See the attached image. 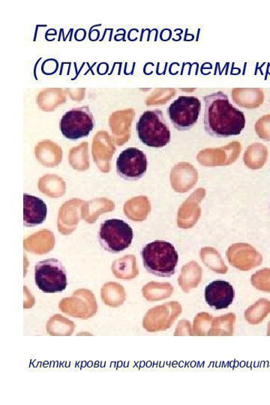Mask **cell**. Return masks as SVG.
I'll use <instances>...</instances> for the list:
<instances>
[{
  "label": "cell",
  "instance_id": "obj_1",
  "mask_svg": "<svg viewBox=\"0 0 270 405\" xmlns=\"http://www.w3.org/2000/svg\"><path fill=\"white\" fill-rule=\"evenodd\" d=\"M205 129L212 137L223 138L237 136L246 127L244 112L235 108L228 96L219 91L205 96Z\"/></svg>",
  "mask_w": 270,
  "mask_h": 405
},
{
  "label": "cell",
  "instance_id": "obj_2",
  "mask_svg": "<svg viewBox=\"0 0 270 405\" xmlns=\"http://www.w3.org/2000/svg\"><path fill=\"white\" fill-rule=\"evenodd\" d=\"M141 255L148 273L164 278L175 273L179 255L175 246L166 241L157 240L147 244Z\"/></svg>",
  "mask_w": 270,
  "mask_h": 405
},
{
  "label": "cell",
  "instance_id": "obj_3",
  "mask_svg": "<svg viewBox=\"0 0 270 405\" xmlns=\"http://www.w3.org/2000/svg\"><path fill=\"white\" fill-rule=\"evenodd\" d=\"M137 134L141 141L152 148H162L170 141V131L160 110L144 112L137 122Z\"/></svg>",
  "mask_w": 270,
  "mask_h": 405
},
{
  "label": "cell",
  "instance_id": "obj_4",
  "mask_svg": "<svg viewBox=\"0 0 270 405\" xmlns=\"http://www.w3.org/2000/svg\"><path fill=\"white\" fill-rule=\"evenodd\" d=\"M131 226L120 219H109L101 225L99 232L100 246L108 252L120 253L128 248L133 240Z\"/></svg>",
  "mask_w": 270,
  "mask_h": 405
},
{
  "label": "cell",
  "instance_id": "obj_5",
  "mask_svg": "<svg viewBox=\"0 0 270 405\" xmlns=\"http://www.w3.org/2000/svg\"><path fill=\"white\" fill-rule=\"evenodd\" d=\"M35 282L45 294L62 292L68 285L65 269L59 260H42L35 267Z\"/></svg>",
  "mask_w": 270,
  "mask_h": 405
},
{
  "label": "cell",
  "instance_id": "obj_6",
  "mask_svg": "<svg viewBox=\"0 0 270 405\" xmlns=\"http://www.w3.org/2000/svg\"><path fill=\"white\" fill-rule=\"evenodd\" d=\"M95 119L88 105L66 112L61 120L60 128L63 136L77 141L88 137L93 131Z\"/></svg>",
  "mask_w": 270,
  "mask_h": 405
},
{
  "label": "cell",
  "instance_id": "obj_7",
  "mask_svg": "<svg viewBox=\"0 0 270 405\" xmlns=\"http://www.w3.org/2000/svg\"><path fill=\"white\" fill-rule=\"evenodd\" d=\"M201 110V102L195 96H180L168 109L169 118L179 131H189L197 123Z\"/></svg>",
  "mask_w": 270,
  "mask_h": 405
},
{
  "label": "cell",
  "instance_id": "obj_8",
  "mask_svg": "<svg viewBox=\"0 0 270 405\" xmlns=\"http://www.w3.org/2000/svg\"><path fill=\"white\" fill-rule=\"evenodd\" d=\"M148 166L146 154L135 148L123 150L117 160L118 175L127 181H138L145 176Z\"/></svg>",
  "mask_w": 270,
  "mask_h": 405
},
{
  "label": "cell",
  "instance_id": "obj_9",
  "mask_svg": "<svg viewBox=\"0 0 270 405\" xmlns=\"http://www.w3.org/2000/svg\"><path fill=\"white\" fill-rule=\"evenodd\" d=\"M182 312L177 302H170L152 308L143 319V326L150 332L166 331L172 325Z\"/></svg>",
  "mask_w": 270,
  "mask_h": 405
},
{
  "label": "cell",
  "instance_id": "obj_10",
  "mask_svg": "<svg viewBox=\"0 0 270 405\" xmlns=\"http://www.w3.org/2000/svg\"><path fill=\"white\" fill-rule=\"evenodd\" d=\"M229 262L243 271L255 268L263 262V257L252 246L237 244L230 246L227 252Z\"/></svg>",
  "mask_w": 270,
  "mask_h": 405
},
{
  "label": "cell",
  "instance_id": "obj_11",
  "mask_svg": "<svg viewBox=\"0 0 270 405\" xmlns=\"http://www.w3.org/2000/svg\"><path fill=\"white\" fill-rule=\"evenodd\" d=\"M235 296V289L229 283L216 280L205 289V301L216 310H225L232 304Z\"/></svg>",
  "mask_w": 270,
  "mask_h": 405
},
{
  "label": "cell",
  "instance_id": "obj_12",
  "mask_svg": "<svg viewBox=\"0 0 270 405\" xmlns=\"http://www.w3.org/2000/svg\"><path fill=\"white\" fill-rule=\"evenodd\" d=\"M47 214V205L42 199L24 195V223L26 227L32 228L42 224Z\"/></svg>",
  "mask_w": 270,
  "mask_h": 405
},
{
  "label": "cell",
  "instance_id": "obj_13",
  "mask_svg": "<svg viewBox=\"0 0 270 405\" xmlns=\"http://www.w3.org/2000/svg\"><path fill=\"white\" fill-rule=\"evenodd\" d=\"M232 99L240 107L255 109L263 104L264 93L260 89H234Z\"/></svg>",
  "mask_w": 270,
  "mask_h": 405
},
{
  "label": "cell",
  "instance_id": "obj_14",
  "mask_svg": "<svg viewBox=\"0 0 270 405\" xmlns=\"http://www.w3.org/2000/svg\"><path fill=\"white\" fill-rule=\"evenodd\" d=\"M62 89H46L38 94V104L45 111H52L66 102V94Z\"/></svg>",
  "mask_w": 270,
  "mask_h": 405
},
{
  "label": "cell",
  "instance_id": "obj_15",
  "mask_svg": "<svg viewBox=\"0 0 270 405\" xmlns=\"http://www.w3.org/2000/svg\"><path fill=\"white\" fill-rule=\"evenodd\" d=\"M202 277V269L196 262H192L182 268V275L179 278V284L186 293L192 288H196L200 284Z\"/></svg>",
  "mask_w": 270,
  "mask_h": 405
},
{
  "label": "cell",
  "instance_id": "obj_16",
  "mask_svg": "<svg viewBox=\"0 0 270 405\" xmlns=\"http://www.w3.org/2000/svg\"><path fill=\"white\" fill-rule=\"evenodd\" d=\"M268 150L262 143H254L248 148L244 155L246 166L253 170L262 168L267 161Z\"/></svg>",
  "mask_w": 270,
  "mask_h": 405
},
{
  "label": "cell",
  "instance_id": "obj_17",
  "mask_svg": "<svg viewBox=\"0 0 270 405\" xmlns=\"http://www.w3.org/2000/svg\"><path fill=\"white\" fill-rule=\"evenodd\" d=\"M270 313V301L260 299L254 305L250 306L245 312L246 320L253 325L262 323Z\"/></svg>",
  "mask_w": 270,
  "mask_h": 405
},
{
  "label": "cell",
  "instance_id": "obj_18",
  "mask_svg": "<svg viewBox=\"0 0 270 405\" xmlns=\"http://www.w3.org/2000/svg\"><path fill=\"white\" fill-rule=\"evenodd\" d=\"M235 320L233 313L214 318L209 335H233Z\"/></svg>",
  "mask_w": 270,
  "mask_h": 405
},
{
  "label": "cell",
  "instance_id": "obj_19",
  "mask_svg": "<svg viewBox=\"0 0 270 405\" xmlns=\"http://www.w3.org/2000/svg\"><path fill=\"white\" fill-rule=\"evenodd\" d=\"M200 255L202 262L214 271L219 273H227L228 268L216 250L212 248H202Z\"/></svg>",
  "mask_w": 270,
  "mask_h": 405
},
{
  "label": "cell",
  "instance_id": "obj_20",
  "mask_svg": "<svg viewBox=\"0 0 270 405\" xmlns=\"http://www.w3.org/2000/svg\"><path fill=\"white\" fill-rule=\"evenodd\" d=\"M214 319V317L208 313L202 312L198 314L195 318L194 324H193L194 335H209Z\"/></svg>",
  "mask_w": 270,
  "mask_h": 405
},
{
  "label": "cell",
  "instance_id": "obj_21",
  "mask_svg": "<svg viewBox=\"0 0 270 405\" xmlns=\"http://www.w3.org/2000/svg\"><path fill=\"white\" fill-rule=\"evenodd\" d=\"M251 281L257 290L270 293V269L260 270L252 276Z\"/></svg>",
  "mask_w": 270,
  "mask_h": 405
},
{
  "label": "cell",
  "instance_id": "obj_22",
  "mask_svg": "<svg viewBox=\"0 0 270 405\" xmlns=\"http://www.w3.org/2000/svg\"><path fill=\"white\" fill-rule=\"evenodd\" d=\"M255 131L260 138L270 141V115H265L257 120Z\"/></svg>",
  "mask_w": 270,
  "mask_h": 405
},
{
  "label": "cell",
  "instance_id": "obj_23",
  "mask_svg": "<svg viewBox=\"0 0 270 405\" xmlns=\"http://www.w3.org/2000/svg\"><path fill=\"white\" fill-rule=\"evenodd\" d=\"M191 330V324L187 321L180 322L175 335H194Z\"/></svg>",
  "mask_w": 270,
  "mask_h": 405
},
{
  "label": "cell",
  "instance_id": "obj_24",
  "mask_svg": "<svg viewBox=\"0 0 270 405\" xmlns=\"http://www.w3.org/2000/svg\"><path fill=\"white\" fill-rule=\"evenodd\" d=\"M267 335L270 336V322L268 324V327H267Z\"/></svg>",
  "mask_w": 270,
  "mask_h": 405
},
{
  "label": "cell",
  "instance_id": "obj_25",
  "mask_svg": "<svg viewBox=\"0 0 270 405\" xmlns=\"http://www.w3.org/2000/svg\"><path fill=\"white\" fill-rule=\"evenodd\" d=\"M270 207V206H269Z\"/></svg>",
  "mask_w": 270,
  "mask_h": 405
}]
</instances>
